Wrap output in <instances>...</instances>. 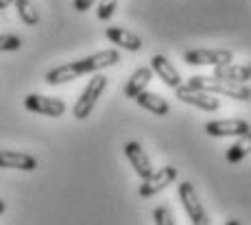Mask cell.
Instances as JSON below:
<instances>
[{
	"instance_id": "6da1fadb",
	"label": "cell",
	"mask_w": 251,
	"mask_h": 225,
	"mask_svg": "<svg viewBox=\"0 0 251 225\" xmlns=\"http://www.w3.org/2000/svg\"><path fill=\"white\" fill-rule=\"evenodd\" d=\"M118 61H120V52L116 49L99 50L90 57H83V59H76V61H70V64L57 66V68L48 70L44 79H46L48 85H61V83H68V81L79 79L81 75L99 73V70H103V68L116 66Z\"/></svg>"
},
{
	"instance_id": "7a4b0ae2",
	"label": "cell",
	"mask_w": 251,
	"mask_h": 225,
	"mask_svg": "<svg viewBox=\"0 0 251 225\" xmlns=\"http://www.w3.org/2000/svg\"><path fill=\"white\" fill-rule=\"evenodd\" d=\"M190 88L201 90L207 94H223L234 100H251V88H247L245 83H234V81H223L216 76H205V75H195L188 79Z\"/></svg>"
},
{
	"instance_id": "3957f363",
	"label": "cell",
	"mask_w": 251,
	"mask_h": 225,
	"mask_svg": "<svg viewBox=\"0 0 251 225\" xmlns=\"http://www.w3.org/2000/svg\"><path fill=\"white\" fill-rule=\"evenodd\" d=\"M105 88H107V76L96 75L94 79H90V83L85 85V90L81 92V97L76 99L75 107H72L75 118H79V121L88 118L92 114V109H94V105L99 103V97L105 92Z\"/></svg>"
},
{
	"instance_id": "277c9868",
	"label": "cell",
	"mask_w": 251,
	"mask_h": 225,
	"mask_svg": "<svg viewBox=\"0 0 251 225\" xmlns=\"http://www.w3.org/2000/svg\"><path fill=\"white\" fill-rule=\"evenodd\" d=\"M179 199H181V205H183V210H186L188 219L192 221V225H212L203 203H201L199 195H197L195 186H192L190 181H181L179 184Z\"/></svg>"
},
{
	"instance_id": "5b68a950",
	"label": "cell",
	"mask_w": 251,
	"mask_h": 225,
	"mask_svg": "<svg viewBox=\"0 0 251 225\" xmlns=\"http://www.w3.org/2000/svg\"><path fill=\"white\" fill-rule=\"evenodd\" d=\"M234 52L227 49H195L183 52V61L190 66H223L231 64Z\"/></svg>"
},
{
	"instance_id": "8992f818",
	"label": "cell",
	"mask_w": 251,
	"mask_h": 225,
	"mask_svg": "<svg viewBox=\"0 0 251 225\" xmlns=\"http://www.w3.org/2000/svg\"><path fill=\"white\" fill-rule=\"evenodd\" d=\"M175 179H177V169L175 166H164V169H160V171H153L151 177L142 179V186H140V197L142 199L155 197L157 193H162L164 188H168Z\"/></svg>"
},
{
	"instance_id": "52a82bcc",
	"label": "cell",
	"mask_w": 251,
	"mask_h": 225,
	"mask_svg": "<svg viewBox=\"0 0 251 225\" xmlns=\"http://www.w3.org/2000/svg\"><path fill=\"white\" fill-rule=\"evenodd\" d=\"M24 107L33 114H42V116H50V118H59L66 114L64 100L44 97V94H28V97L24 99Z\"/></svg>"
},
{
	"instance_id": "ba28073f",
	"label": "cell",
	"mask_w": 251,
	"mask_h": 225,
	"mask_svg": "<svg viewBox=\"0 0 251 225\" xmlns=\"http://www.w3.org/2000/svg\"><path fill=\"white\" fill-rule=\"evenodd\" d=\"M251 131V125L240 118H225V121H210L205 125V133L212 138H229V136H245Z\"/></svg>"
},
{
	"instance_id": "9c48e42d",
	"label": "cell",
	"mask_w": 251,
	"mask_h": 225,
	"mask_svg": "<svg viewBox=\"0 0 251 225\" xmlns=\"http://www.w3.org/2000/svg\"><path fill=\"white\" fill-rule=\"evenodd\" d=\"M175 92L181 103L195 105V107L203 109V112H216V109H219V99H216L214 94L201 92V90H195V88H190V85H179Z\"/></svg>"
},
{
	"instance_id": "30bf717a",
	"label": "cell",
	"mask_w": 251,
	"mask_h": 225,
	"mask_svg": "<svg viewBox=\"0 0 251 225\" xmlns=\"http://www.w3.org/2000/svg\"><path fill=\"white\" fill-rule=\"evenodd\" d=\"M125 155H127V160L131 162L133 171L140 175V179H147V177L153 175V164H151V157L147 155V151L142 149V145L140 142H127L125 145Z\"/></svg>"
},
{
	"instance_id": "8fae6325",
	"label": "cell",
	"mask_w": 251,
	"mask_h": 225,
	"mask_svg": "<svg viewBox=\"0 0 251 225\" xmlns=\"http://www.w3.org/2000/svg\"><path fill=\"white\" fill-rule=\"evenodd\" d=\"M151 70L160 76V79L164 81V85H168V88H175L177 90L179 85H183L179 70H177L164 55H155V57H153V59H151Z\"/></svg>"
},
{
	"instance_id": "7c38bea8",
	"label": "cell",
	"mask_w": 251,
	"mask_h": 225,
	"mask_svg": "<svg viewBox=\"0 0 251 225\" xmlns=\"http://www.w3.org/2000/svg\"><path fill=\"white\" fill-rule=\"evenodd\" d=\"M0 169H16V171H35L37 160L22 151L0 149Z\"/></svg>"
},
{
	"instance_id": "4fadbf2b",
	"label": "cell",
	"mask_w": 251,
	"mask_h": 225,
	"mask_svg": "<svg viewBox=\"0 0 251 225\" xmlns=\"http://www.w3.org/2000/svg\"><path fill=\"white\" fill-rule=\"evenodd\" d=\"M105 35H107V40L118 46V49L131 50V52H138L140 49H142V40H140L138 35H133L131 31L123 28V26H107Z\"/></svg>"
},
{
	"instance_id": "5bb4252c",
	"label": "cell",
	"mask_w": 251,
	"mask_h": 225,
	"mask_svg": "<svg viewBox=\"0 0 251 225\" xmlns=\"http://www.w3.org/2000/svg\"><path fill=\"white\" fill-rule=\"evenodd\" d=\"M212 76L223 79V81H234V83H247L251 79V70H249V66L223 64V66H214V75Z\"/></svg>"
},
{
	"instance_id": "9a60e30c",
	"label": "cell",
	"mask_w": 251,
	"mask_h": 225,
	"mask_svg": "<svg viewBox=\"0 0 251 225\" xmlns=\"http://www.w3.org/2000/svg\"><path fill=\"white\" fill-rule=\"evenodd\" d=\"M153 79V70L151 68H138L136 73L129 76L127 85H125V97L129 99H136L138 94H142L147 90V85L151 83Z\"/></svg>"
},
{
	"instance_id": "2e32d148",
	"label": "cell",
	"mask_w": 251,
	"mask_h": 225,
	"mask_svg": "<svg viewBox=\"0 0 251 225\" xmlns=\"http://www.w3.org/2000/svg\"><path fill=\"white\" fill-rule=\"evenodd\" d=\"M136 103H138L142 109H149L151 114H155V116H166V114L171 112V105H168V100H164L160 94L147 92V90H144L142 94H138V97H136Z\"/></svg>"
},
{
	"instance_id": "e0dca14e",
	"label": "cell",
	"mask_w": 251,
	"mask_h": 225,
	"mask_svg": "<svg viewBox=\"0 0 251 225\" xmlns=\"http://www.w3.org/2000/svg\"><path fill=\"white\" fill-rule=\"evenodd\" d=\"M249 153H251V131H247L245 136H238V140H236L227 149V153H225V160H227L229 164H238V162L245 160Z\"/></svg>"
},
{
	"instance_id": "ac0fdd59",
	"label": "cell",
	"mask_w": 251,
	"mask_h": 225,
	"mask_svg": "<svg viewBox=\"0 0 251 225\" xmlns=\"http://www.w3.org/2000/svg\"><path fill=\"white\" fill-rule=\"evenodd\" d=\"M16 9H18V16L26 26H35L40 22V13H37L35 4L31 0H16Z\"/></svg>"
},
{
	"instance_id": "d6986e66",
	"label": "cell",
	"mask_w": 251,
	"mask_h": 225,
	"mask_svg": "<svg viewBox=\"0 0 251 225\" xmlns=\"http://www.w3.org/2000/svg\"><path fill=\"white\" fill-rule=\"evenodd\" d=\"M22 46V40L13 33H2L0 35V52H11V50H18Z\"/></svg>"
},
{
	"instance_id": "ffe728a7",
	"label": "cell",
	"mask_w": 251,
	"mask_h": 225,
	"mask_svg": "<svg viewBox=\"0 0 251 225\" xmlns=\"http://www.w3.org/2000/svg\"><path fill=\"white\" fill-rule=\"evenodd\" d=\"M118 0H99V9H96V18L99 20H109L114 16Z\"/></svg>"
},
{
	"instance_id": "44dd1931",
	"label": "cell",
	"mask_w": 251,
	"mask_h": 225,
	"mask_svg": "<svg viewBox=\"0 0 251 225\" xmlns=\"http://www.w3.org/2000/svg\"><path fill=\"white\" fill-rule=\"evenodd\" d=\"M153 219H155V225H175V221H173L171 210L164 208V205H160V208H155V212H153Z\"/></svg>"
},
{
	"instance_id": "7402d4cb",
	"label": "cell",
	"mask_w": 251,
	"mask_h": 225,
	"mask_svg": "<svg viewBox=\"0 0 251 225\" xmlns=\"http://www.w3.org/2000/svg\"><path fill=\"white\" fill-rule=\"evenodd\" d=\"M94 2L96 0H75V9L79 13H83V11H88V9L94 7Z\"/></svg>"
},
{
	"instance_id": "603a6c76",
	"label": "cell",
	"mask_w": 251,
	"mask_h": 225,
	"mask_svg": "<svg viewBox=\"0 0 251 225\" xmlns=\"http://www.w3.org/2000/svg\"><path fill=\"white\" fill-rule=\"evenodd\" d=\"M11 2H16V0H0V9H7Z\"/></svg>"
},
{
	"instance_id": "cb8c5ba5",
	"label": "cell",
	"mask_w": 251,
	"mask_h": 225,
	"mask_svg": "<svg viewBox=\"0 0 251 225\" xmlns=\"http://www.w3.org/2000/svg\"><path fill=\"white\" fill-rule=\"evenodd\" d=\"M4 210H7V203H4V201H2V199H0V214H2V212H4Z\"/></svg>"
},
{
	"instance_id": "d4e9b609",
	"label": "cell",
	"mask_w": 251,
	"mask_h": 225,
	"mask_svg": "<svg viewBox=\"0 0 251 225\" xmlns=\"http://www.w3.org/2000/svg\"><path fill=\"white\" fill-rule=\"evenodd\" d=\"M225 225H240V221H236V219H231V221H227Z\"/></svg>"
},
{
	"instance_id": "484cf974",
	"label": "cell",
	"mask_w": 251,
	"mask_h": 225,
	"mask_svg": "<svg viewBox=\"0 0 251 225\" xmlns=\"http://www.w3.org/2000/svg\"><path fill=\"white\" fill-rule=\"evenodd\" d=\"M249 70H251V64H249Z\"/></svg>"
}]
</instances>
